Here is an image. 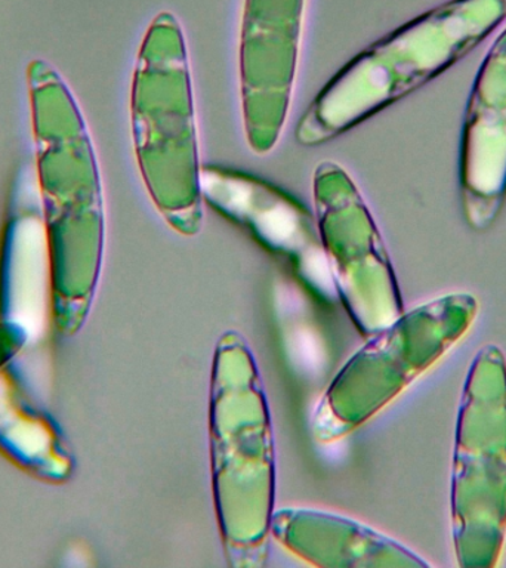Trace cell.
I'll return each mask as SVG.
<instances>
[{
    "mask_svg": "<svg viewBox=\"0 0 506 568\" xmlns=\"http://www.w3.org/2000/svg\"><path fill=\"white\" fill-rule=\"evenodd\" d=\"M133 135L155 206L181 231L199 225L202 189L189 62L180 24L155 18L133 80Z\"/></svg>",
    "mask_w": 506,
    "mask_h": 568,
    "instance_id": "2",
    "label": "cell"
},
{
    "mask_svg": "<svg viewBox=\"0 0 506 568\" xmlns=\"http://www.w3.org/2000/svg\"><path fill=\"white\" fill-rule=\"evenodd\" d=\"M304 0H247L240 70L249 145L269 153L286 119Z\"/></svg>",
    "mask_w": 506,
    "mask_h": 568,
    "instance_id": "4",
    "label": "cell"
},
{
    "mask_svg": "<svg viewBox=\"0 0 506 568\" xmlns=\"http://www.w3.org/2000/svg\"><path fill=\"white\" fill-rule=\"evenodd\" d=\"M459 182L466 224L490 229L506 200V27L488 48L466 104Z\"/></svg>",
    "mask_w": 506,
    "mask_h": 568,
    "instance_id": "5",
    "label": "cell"
},
{
    "mask_svg": "<svg viewBox=\"0 0 506 568\" xmlns=\"http://www.w3.org/2000/svg\"><path fill=\"white\" fill-rule=\"evenodd\" d=\"M451 500L457 566L495 567L506 537V358L493 344L478 351L466 375Z\"/></svg>",
    "mask_w": 506,
    "mask_h": 568,
    "instance_id": "3",
    "label": "cell"
},
{
    "mask_svg": "<svg viewBox=\"0 0 506 568\" xmlns=\"http://www.w3.org/2000/svg\"><path fill=\"white\" fill-rule=\"evenodd\" d=\"M506 20V0H447L364 49L320 92L297 126L317 145L411 95Z\"/></svg>",
    "mask_w": 506,
    "mask_h": 568,
    "instance_id": "1",
    "label": "cell"
}]
</instances>
